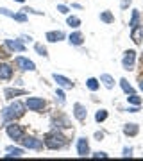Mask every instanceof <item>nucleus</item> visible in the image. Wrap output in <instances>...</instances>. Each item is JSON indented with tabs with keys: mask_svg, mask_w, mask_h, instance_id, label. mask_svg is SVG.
I'll use <instances>...</instances> for the list:
<instances>
[{
	"mask_svg": "<svg viewBox=\"0 0 143 161\" xmlns=\"http://www.w3.org/2000/svg\"><path fill=\"white\" fill-rule=\"evenodd\" d=\"M43 143H45L47 149L59 150V149H63V147L68 145V138L61 132V129H52V131H48L43 136Z\"/></svg>",
	"mask_w": 143,
	"mask_h": 161,
	"instance_id": "nucleus-1",
	"label": "nucleus"
},
{
	"mask_svg": "<svg viewBox=\"0 0 143 161\" xmlns=\"http://www.w3.org/2000/svg\"><path fill=\"white\" fill-rule=\"evenodd\" d=\"M25 109L27 106L20 100H14L11 102V106H7L6 109H2V122L4 124H9V122H16L18 118H22L25 115Z\"/></svg>",
	"mask_w": 143,
	"mask_h": 161,
	"instance_id": "nucleus-2",
	"label": "nucleus"
},
{
	"mask_svg": "<svg viewBox=\"0 0 143 161\" xmlns=\"http://www.w3.org/2000/svg\"><path fill=\"white\" fill-rule=\"evenodd\" d=\"M6 134L11 140H14V142H20V140L25 136V131H23L22 125H18L16 122H9L6 125Z\"/></svg>",
	"mask_w": 143,
	"mask_h": 161,
	"instance_id": "nucleus-3",
	"label": "nucleus"
},
{
	"mask_svg": "<svg viewBox=\"0 0 143 161\" xmlns=\"http://www.w3.org/2000/svg\"><path fill=\"white\" fill-rule=\"evenodd\" d=\"M25 106H27L29 111H36V113H40V111H43L47 108V100L45 98H40V97H27Z\"/></svg>",
	"mask_w": 143,
	"mask_h": 161,
	"instance_id": "nucleus-4",
	"label": "nucleus"
},
{
	"mask_svg": "<svg viewBox=\"0 0 143 161\" xmlns=\"http://www.w3.org/2000/svg\"><path fill=\"white\" fill-rule=\"evenodd\" d=\"M20 143L25 147V149H29V150H41L43 149V142L41 140H38L36 136H23L22 140H20Z\"/></svg>",
	"mask_w": 143,
	"mask_h": 161,
	"instance_id": "nucleus-5",
	"label": "nucleus"
},
{
	"mask_svg": "<svg viewBox=\"0 0 143 161\" xmlns=\"http://www.w3.org/2000/svg\"><path fill=\"white\" fill-rule=\"evenodd\" d=\"M14 64H16L22 72H34V70H36V64L32 63L29 58H23V56L14 58Z\"/></svg>",
	"mask_w": 143,
	"mask_h": 161,
	"instance_id": "nucleus-6",
	"label": "nucleus"
},
{
	"mask_svg": "<svg viewBox=\"0 0 143 161\" xmlns=\"http://www.w3.org/2000/svg\"><path fill=\"white\" fill-rule=\"evenodd\" d=\"M52 127L54 129H72V122L66 115H57L52 118Z\"/></svg>",
	"mask_w": 143,
	"mask_h": 161,
	"instance_id": "nucleus-7",
	"label": "nucleus"
},
{
	"mask_svg": "<svg viewBox=\"0 0 143 161\" xmlns=\"http://www.w3.org/2000/svg\"><path fill=\"white\" fill-rule=\"evenodd\" d=\"M134 61H136V50H125L122 58V66L124 70H134Z\"/></svg>",
	"mask_w": 143,
	"mask_h": 161,
	"instance_id": "nucleus-8",
	"label": "nucleus"
},
{
	"mask_svg": "<svg viewBox=\"0 0 143 161\" xmlns=\"http://www.w3.org/2000/svg\"><path fill=\"white\" fill-rule=\"evenodd\" d=\"M77 154L80 158H86V156H90V142L86 138H79L77 140Z\"/></svg>",
	"mask_w": 143,
	"mask_h": 161,
	"instance_id": "nucleus-9",
	"label": "nucleus"
},
{
	"mask_svg": "<svg viewBox=\"0 0 143 161\" xmlns=\"http://www.w3.org/2000/svg\"><path fill=\"white\" fill-rule=\"evenodd\" d=\"M52 77H54V80H56V82H57V86H59V88H64V90H72V88L75 86L74 82H72V80L68 79V77H64V75L54 74V75H52Z\"/></svg>",
	"mask_w": 143,
	"mask_h": 161,
	"instance_id": "nucleus-10",
	"label": "nucleus"
},
{
	"mask_svg": "<svg viewBox=\"0 0 143 161\" xmlns=\"http://www.w3.org/2000/svg\"><path fill=\"white\" fill-rule=\"evenodd\" d=\"M74 116L79 122H84L86 116H88V109H86V106H82L80 102H75L74 104Z\"/></svg>",
	"mask_w": 143,
	"mask_h": 161,
	"instance_id": "nucleus-11",
	"label": "nucleus"
},
{
	"mask_svg": "<svg viewBox=\"0 0 143 161\" xmlns=\"http://www.w3.org/2000/svg\"><path fill=\"white\" fill-rule=\"evenodd\" d=\"M66 36H64L63 31H48L45 34V40L50 41V43H57V41H63Z\"/></svg>",
	"mask_w": 143,
	"mask_h": 161,
	"instance_id": "nucleus-12",
	"label": "nucleus"
},
{
	"mask_svg": "<svg viewBox=\"0 0 143 161\" xmlns=\"http://www.w3.org/2000/svg\"><path fill=\"white\" fill-rule=\"evenodd\" d=\"M6 48H9V52H25V45L18 40H6Z\"/></svg>",
	"mask_w": 143,
	"mask_h": 161,
	"instance_id": "nucleus-13",
	"label": "nucleus"
},
{
	"mask_svg": "<svg viewBox=\"0 0 143 161\" xmlns=\"http://www.w3.org/2000/svg\"><path fill=\"white\" fill-rule=\"evenodd\" d=\"M131 40L136 43V45H141L143 43V27L141 25H136L131 29Z\"/></svg>",
	"mask_w": 143,
	"mask_h": 161,
	"instance_id": "nucleus-14",
	"label": "nucleus"
},
{
	"mask_svg": "<svg viewBox=\"0 0 143 161\" xmlns=\"http://www.w3.org/2000/svg\"><path fill=\"white\" fill-rule=\"evenodd\" d=\"M13 77V66L7 63H0V79L9 80Z\"/></svg>",
	"mask_w": 143,
	"mask_h": 161,
	"instance_id": "nucleus-15",
	"label": "nucleus"
},
{
	"mask_svg": "<svg viewBox=\"0 0 143 161\" xmlns=\"http://www.w3.org/2000/svg\"><path fill=\"white\" fill-rule=\"evenodd\" d=\"M4 95H6L7 100H13V98L18 97V95H27V92H25V90H16V88H6V90H4Z\"/></svg>",
	"mask_w": 143,
	"mask_h": 161,
	"instance_id": "nucleus-16",
	"label": "nucleus"
},
{
	"mask_svg": "<svg viewBox=\"0 0 143 161\" xmlns=\"http://www.w3.org/2000/svg\"><path fill=\"white\" fill-rule=\"evenodd\" d=\"M70 41V45H74V47H80L82 43H84V36H82V32H72L68 38Z\"/></svg>",
	"mask_w": 143,
	"mask_h": 161,
	"instance_id": "nucleus-17",
	"label": "nucleus"
},
{
	"mask_svg": "<svg viewBox=\"0 0 143 161\" xmlns=\"http://www.w3.org/2000/svg\"><path fill=\"white\" fill-rule=\"evenodd\" d=\"M138 132H140L138 124H125V125H124V134H125V136H136Z\"/></svg>",
	"mask_w": 143,
	"mask_h": 161,
	"instance_id": "nucleus-18",
	"label": "nucleus"
},
{
	"mask_svg": "<svg viewBox=\"0 0 143 161\" xmlns=\"http://www.w3.org/2000/svg\"><path fill=\"white\" fill-rule=\"evenodd\" d=\"M98 80H100V82H102V84L107 88V90H113V88H114V79H113L109 74H102Z\"/></svg>",
	"mask_w": 143,
	"mask_h": 161,
	"instance_id": "nucleus-19",
	"label": "nucleus"
},
{
	"mask_svg": "<svg viewBox=\"0 0 143 161\" xmlns=\"http://www.w3.org/2000/svg\"><path fill=\"white\" fill-rule=\"evenodd\" d=\"M86 88H88L90 92H97L98 88H100V80L95 79V77H90V79L86 80Z\"/></svg>",
	"mask_w": 143,
	"mask_h": 161,
	"instance_id": "nucleus-20",
	"label": "nucleus"
},
{
	"mask_svg": "<svg viewBox=\"0 0 143 161\" xmlns=\"http://www.w3.org/2000/svg\"><path fill=\"white\" fill-rule=\"evenodd\" d=\"M7 152H11V154H6V158H22L25 154L23 149H14V147H7Z\"/></svg>",
	"mask_w": 143,
	"mask_h": 161,
	"instance_id": "nucleus-21",
	"label": "nucleus"
},
{
	"mask_svg": "<svg viewBox=\"0 0 143 161\" xmlns=\"http://www.w3.org/2000/svg\"><path fill=\"white\" fill-rule=\"evenodd\" d=\"M136 25H140V11L138 9H134L132 11V16H131V20H129V27H136Z\"/></svg>",
	"mask_w": 143,
	"mask_h": 161,
	"instance_id": "nucleus-22",
	"label": "nucleus"
},
{
	"mask_svg": "<svg viewBox=\"0 0 143 161\" xmlns=\"http://www.w3.org/2000/svg\"><path fill=\"white\" fill-rule=\"evenodd\" d=\"M120 86H122V90H124L127 95H132V93H134V88L129 84V80L127 79H120Z\"/></svg>",
	"mask_w": 143,
	"mask_h": 161,
	"instance_id": "nucleus-23",
	"label": "nucleus"
},
{
	"mask_svg": "<svg viewBox=\"0 0 143 161\" xmlns=\"http://www.w3.org/2000/svg\"><path fill=\"white\" fill-rule=\"evenodd\" d=\"M100 20H102L104 23H113L114 16H113V13L111 11H104V13H100Z\"/></svg>",
	"mask_w": 143,
	"mask_h": 161,
	"instance_id": "nucleus-24",
	"label": "nucleus"
},
{
	"mask_svg": "<svg viewBox=\"0 0 143 161\" xmlns=\"http://www.w3.org/2000/svg\"><path fill=\"white\" fill-rule=\"evenodd\" d=\"M56 102L59 104V106H63V104L66 102V98H64V92L61 90V88H57V92H56Z\"/></svg>",
	"mask_w": 143,
	"mask_h": 161,
	"instance_id": "nucleus-25",
	"label": "nucleus"
},
{
	"mask_svg": "<svg viewBox=\"0 0 143 161\" xmlns=\"http://www.w3.org/2000/svg\"><path fill=\"white\" fill-rule=\"evenodd\" d=\"M66 23H68L70 27H74V29H77V27L80 25V20H79L77 16H68V18H66Z\"/></svg>",
	"mask_w": 143,
	"mask_h": 161,
	"instance_id": "nucleus-26",
	"label": "nucleus"
},
{
	"mask_svg": "<svg viewBox=\"0 0 143 161\" xmlns=\"http://www.w3.org/2000/svg\"><path fill=\"white\" fill-rule=\"evenodd\" d=\"M106 118H107V111H106V109H98L97 113H95V120H97L98 124H100V122H104Z\"/></svg>",
	"mask_w": 143,
	"mask_h": 161,
	"instance_id": "nucleus-27",
	"label": "nucleus"
},
{
	"mask_svg": "<svg viewBox=\"0 0 143 161\" xmlns=\"http://www.w3.org/2000/svg\"><path fill=\"white\" fill-rule=\"evenodd\" d=\"M127 102L132 104V106H140V104H141V98L138 97L136 93H132V95H129V97H127Z\"/></svg>",
	"mask_w": 143,
	"mask_h": 161,
	"instance_id": "nucleus-28",
	"label": "nucleus"
},
{
	"mask_svg": "<svg viewBox=\"0 0 143 161\" xmlns=\"http://www.w3.org/2000/svg\"><path fill=\"white\" fill-rule=\"evenodd\" d=\"M34 50L38 52L40 56H43V58H47V56H48V52H47V47H43L41 43H36V45H34Z\"/></svg>",
	"mask_w": 143,
	"mask_h": 161,
	"instance_id": "nucleus-29",
	"label": "nucleus"
},
{
	"mask_svg": "<svg viewBox=\"0 0 143 161\" xmlns=\"http://www.w3.org/2000/svg\"><path fill=\"white\" fill-rule=\"evenodd\" d=\"M13 20H16V22H27V13H14Z\"/></svg>",
	"mask_w": 143,
	"mask_h": 161,
	"instance_id": "nucleus-30",
	"label": "nucleus"
},
{
	"mask_svg": "<svg viewBox=\"0 0 143 161\" xmlns=\"http://www.w3.org/2000/svg\"><path fill=\"white\" fill-rule=\"evenodd\" d=\"M122 156H124V158H131V156H132V149H131V147H125Z\"/></svg>",
	"mask_w": 143,
	"mask_h": 161,
	"instance_id": "nucleus-31",
	"label": "nucleus"
},
{
	"mask_svg": "<svg viewBox=\"0 0 143 161\" xmlns=\"http://www.w3.org/2000/svg\"><path fill=\"white\" fill-rule=\"evenodd\" d=\"M57 11L61 13V14H68V13H70L66 6H57Z\"/></svg>",
	"mask_w": 143,
	"mask_h": 161,
	"instance_id": "nucleus-32",
	"label": "nucleus"
},
{
	"mask_svg": "<svg viewBox=\"0 0 143 161\" xmlns=\"http://www.w3.org/2000/svg\"><path fill=\"white\" fill-rule=\"evenodd\" d=\"M22 11L23 13H32V14H43L41 11H34V9H30V7H23Z\"/></svg>",
	"mask_w": 143,
	"mask_h": 161,
	"instance_id": "nucleus-33",
	"label": "nucleus"
},
{
	"mask_svg": "<svg viewBox=\"0 0 143 161\" xmlns=\"http://www.w3.org/2000/svg\"><path fill=\"white\" fill-rule=\"evenodd\" d=\"M131 2H132V0H122V2H120V7H122V9H127V7L131 6Z\"/></svg>",
	"mask_w": 143,
	"mask_h": 161,
	"instance_id": "nucleus-34",
	"label": "nucleus"
},
{
	"mask_svg": "<svg viewBox=\"0 0 143 161\" xmlns=\"http://www.w3.org/2000/svg\"><path fill=\"white\" fill-rule=\"evenodd\" d=\"M7 50H9V48H7ZM6 48H0V58L2 59H6V58H9V52H7Z\"/></svg>",
	"mask_w": 143,
	"mask_h": 161,
	"instance_id": "nucleus-35",
	"label": "nucleus"
},
{
	"mask_svg": "<svg viewBox=\"0 0 143 161\" xmlns=\"http://www.w3.org/2000/svg\"><path fill=\"white\" fill-rule=\"evenodd\" d=\"M91 158H107V154L106 152H95V154H91Z\"/></svg>",
	"mask_w": 143,
	"mask_h": 161,
	"instance_id": "nucleus-36",
	"label": "nucleus"
},
{
	"mask_svg": "<svg viewBox=\"0 0 143 161\" xmlns=\"http://www.w3.org/2000/svg\"><path fill=\"white\" fill-rule=\"evenodd\" d=\"M140 90L143 92V79H140Z\"/></svg>",
	"mask_w": 143,
	"mask_h": 161,
	"instance_id": "nucleus-37",
	"label": "nucleus"
},
{
	"mask_svg": "<svg viewBox=\"0 0 143 161\" xmlns=\"http://www.w3.org/2000/svg\"><path fill=\"white\" fill-rule=\"evenodd\" d=\"M14 2H20V4H23V2H25V0H14Z\"/></svg>",
	"mask_w": 143,
	"mask_h": 161,
	"instance_id": "nucleus-38",
	"label": "nucleus"
},
{
	"mask_svg": "<svg viewBox=\"0 0 143 161\" xmlns=\"http://www.w3.org/2000/svg\"><path fill=\"white\" fill-rule=\"evenodd\" d=\"M141 56H143V54H141Z\"/></svg>",
	"mask_w": 143,
	"mask_h": 161,
	"instance_id": "nucleus-39",
	"label": "nucleus"
}]
</instances>
